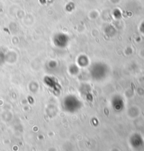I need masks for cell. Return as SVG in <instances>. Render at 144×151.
Here are the masks:
<instances>
[{
	"label": "cell",
	"mask_w": 144,
	"mask_h": 151,
	"mask_svg": "<svg viewBox=\"0 0 144 151\" xmlns=\"http://www.w3.org/2000/svg\"><path fill=\"white\" fill-rule=\"evenodd\" d=\"M63 106L66 111L74 113H76L82 108V103L75 96L69 95L64 99Z\"/></svg>",
	"instance_id": "cell-1"
}]
</instances>
